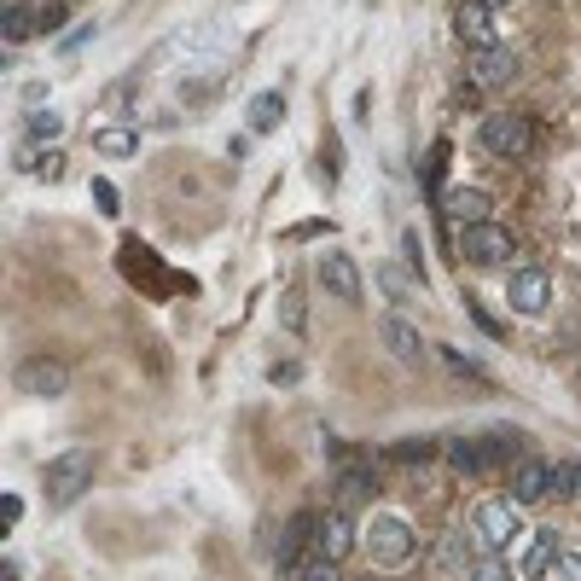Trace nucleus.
Here are the masks:
<instances>
[{"instance_id": "f257e3e1", "label": "nucleus", "mask_w": 581, "mask_h": 581, "mask_svg": "<svg viewBox=\"0 0 581 581\" xmlns=\"http://www.w3.org/2000/svg\"><path fill=\"white\" fill-rule=\"evenodd\" d=\"M361 547H367V559H372V564L401 570V564H413L419 535H413V523H408V518H395V512H372V523H367Z\"/></svg>"}, {"instance_id": "f03ea898", "label": "nucleus", "mask_w": 581, "mask_h": 581, "mask_svg": "<svg viewBox=\"0 0 581 581\" xmlns=\"http://www.w3.org/2000/svg\"><path fill=\"white\" fill-rule=\"evenodd\" d=\"M41 489H47V507H76V500L93 489V453L88 448H64L59 460H47Z\"/></svg>"}, {"instance_id": "7ed1b4c3", "label": "nucleus", "mask_w": 581, "mask_h": 581, "mask_svg": "<svg viewBox=\"0 0 581 581\" xmlns=\"http://www.w3.org/2000/svg\"><path fill=\"white\" fill-rule=\"evenodd\" d=\"M471 535H477V547H483V552H507L523 535V507L512 494L507 500H483L477 518H471Z\"/></svg>"}, {"instance_id": "20e7f679", "label": "nucleus", "mask_w": 581, "mask_h": 581, "mask_svg": "<svg viewBox=\"0 0 581 581\" xmlns=\"http://www.w3.org/2000/svg\"><path fill=\"white\" fill-rule=\"evenodd\" d=\"M483 151H494V158H529V151H535V122L518 117V111L483 117Z\"/></svg>"}, {"instance_id": "39448f33", "label": "nucleus", "mask_w": 581, "mask_h": 581, "mask_svg": "<svg viewBox=\"0 0 581 581\" xmlns=\"http://www.w3.org/2000/svg\"><path fill=\"white\" fill-rule=\"evenodd\" d=\"M460 250L477 268H500V262L518 257V239L507 233V227H494V221H477V227H460Z\"/></svg>"}, {"instance_id": "423d86ee", "label": "nucleus", "mask_w": 581, "mask_h": 581, "mask_svg": "<svg viewBox=\"0 0 581 581\" xmlns=\"http://www.w3.org/2000/svg\"><path fill=\"white\" fill-rule=\"evenodd\" d=\"M18 390L36 395V401H59V395L70 390V367L53 361V355H36V361L18 367Z\"/></svg>"}, {"instance_id": "0eeeda50", "label": "nucleus", "mask_w": 581, "mask_h": 581, "mask_svg": "<svg viewBox=\"0 0 581 581\" xmlns=\"http://www.w3.org/2000/svg\"><path fill=\"white\" fill-rule=\"evenodd\" d=\"M314 547H320V559H332V564H343L349 552L361 547V529H355V518H349L343 507H332L320 518V535H314Z\"/></svg>"}, {"instance_id": "6e6552de", "label": "nucleus", "mask_w": 581, "mask_h": 581, "mask_svg": "<svg viewBox=\"0 0 581 581\" xmlns=\"http://www.w3.org/2000/svg\"><path fill=\"white\" fill-rule=\"evenodd\" d=\"M507 302H512L518 314H547V302H552L547 268H518L512 280H507Z\"/></svg>"}, {"instance_id": "1a4fd4ad", "label": "nucleus", "mask_w": 581, "mask_h": 581, "mask_svg": "<svg viewBox=\"0 0 581 581\" xmlns=\"http://www.w3.org/2000/svg\"><path fill=\"white\" fill-rule=\"evenodd\" d=\"M453 30L471 53H483V47H500V30H494V12L483 0H460V12H453Z\"/></svg>"}, {"instance_id": "9d476101", "label": "nucleus", "mask_w": 581, "mask_h": 581, "mask_svg": "<svg viewBox=\"0 0 581 581\" xmlns=\"http://www.w3.org/2000/svg\"><path fill=\"white\" fill-rule=\"evenodd\" d=\"M320 286L332 291L338 302H361V268H355V257H343V250H325L320 257Z\"/></svg>"}, {"instance_id": "9b49d317", "label": "nucleus", "mask_w": 581, "mask_h": 581, "mask_svg": "<svg viewBox=\"0 0 581 581\" xmlns=\"http://www.w3.org/2000/svg\"><path fill=\"white\" fill-rule=\"evenodd\" d=\"M552 489H559V477H552L547 460H518V471H512V500L518 507H535V500H547Z\"/></svg>"}, {"instance_id": "f8f14e48", "label": "nucleus", "mask_w": 581, "mask_h": 581, "mask_svg": "<svg viewBox=\"0 0 581 581\" xmlns=\"http://www.w3.org/2000/svg\"><path fill=\"white\" fill-rule=\"evenodd\" d=\"M518 76V53L512 47H483V53H471V82L477 88H507Z\"/></svg>"}, {"instance_id": "ddd939ff", "label": "nucleus", "mask_w": 581, "mask_h": 581, "mask_svg": "<svg viewBox=\"0 0 581 581\" xmlns=\"http://www.w3.org/2000/svg\"><path fill=\"white\" fill-rule=\"evenodd\" d=\"M559 559H564V552H559V529H535V535H529L523 564H518V575L541 581V575H552V564H559Z\"/></svg>"}, {"instance_id": "4468645a", "label": "nucleus", "mask_w": 581, "mask_h": 581, "mask_svg": "<svg viewBox=\"0 0 581 581\" xmlns=\"http://www.w3.org/2000/svg\"><path fill=\"white\" fill-rule=\"evenodd\" d=\"M442 216L453 227H477V221H489V192H477V187H453L442 192Z\"/></svg>"}, {"instance_id": "2eb2a0df", "label": "nucleus", "mask_w": 581, "mask_h": 581, "mask_svg": "<svg viewBox=\"0 0 581 581\" xmlns=\"http://www.w3.org/2000/svg\"><path fill=\"white\" fill-rule=\"evenodd\" d=\"M314 535H320V518H314V512H297V518L286 523V535H280V570H291V575H297L302 547H309Z\"/></svg>"}, {"instance_id": "dca6fc26", "label": "nucleus", "mask_w": 581, "mask_h": 581, "mask_svg": "<svg viewBox=\"0 0 581 581\" xmlns=\"http://www.w3.org/2000/svg\"><path fill=\"white\" fill-rule=\"evenodd\" d=\"M378 338L390 343V355H395V361H419V355H424V338H419V325H408L401 314L378 320Z\"/></svg>"}, {"instance_id": "f3484780", "label": "nucleus", "mask_w": 581, "mask_h": 581, "mask_svg": "<svg viewBox=\"0 0 581 581\" xmlns=\"http://www.w3.org/2000/svg\"><path fill=\"white\" fill-rule=\"evenodd\" d=\"M250 134H273V129H280V122H286V93L280 88H262L257 99H250Z\"/></svg>"}, {"instance_id": "a211bd4d", "label": "nucleus", "mask_w": 581, "mask_h": 581, "mask_svg": "<svg viewBox=\"0 0 581 581\" xmlns=\"http://www.w3.org/2000/svg\"><path fill=\"white\" fill-rule=\"evenodd\" d=\"M18 169L59 181V174H64V151H59V146H47V151H41V140H23V146H18Z\"/></svg>"}, {"instance_id": "6ab92c4d", "label": "nucleus", "mask_w": 581, "mask_h": 581, "mask_svg": "<svg viewBox=\"0 0 581 581\" xmlns=\"http://www.w3.org/2000/svg\"><path fill=\"white\" fill-rule=\"evenodd\" d=\"M483 442V460H489V471L494 465H512V460H523V437L518 431H489V437H477Z\"/></svg>"}, {"instance_id": "aec40b11", "label": "nucleus", "mask_w": 581, "mask_h": 581, "mask_svg": "<svg viewBox=\"0 0 581 581\" xmlns=\"http://www.w3.org/2000/svg\"><path fill=\"white\" fill-rule=\"evenodd\" d=\"M442 453H448V465H453V471H465V477L489 471V460H483V442H471V437H453V442H442Z\"/></svg>"}, {"instance_id": "412c9836", "label": "nucleus", "mask_w": 581, "mask_h": 581, "mask_svg": "<svg viewBox=\"0 0 581 581\" xmlns=\"http://www.w3.org/2000/svg\"><path fill=\"white\" fill-rule=\"evenodd\" d=\"M372 471H361V465H349L343 477H338V507L349 512V507H355V500H372Z\"/></svg>"}, {"instance_id": "4be33fe9", "label": "nucleus", "mask_w": 581, "mask_h": 581, "mask_svg": "<svg viewBox=\"0 0 581 581\" xmlns=\"http://www.w3.org/2000/svg\"><path fill=\"white\" fill-rule=\"evenodd\" d=\"M93 151H106V158H134L140 134L134 129H93Z\"/></svg>"}, {"instance_id": "5701e85b", "label": "nucleus", "mask_w": 581, "mask_h": 581, "mask_svg": "<svg viewBox=\"0 0 581 581\" xmlns=\"http://www.w3.org/2000/svg\"><path fill=\"white\" fill-rule=\"evenodd\" d=\"M437 453H442V448H437L431 437H401V442L390 448V460H401V465H424V460H437Z\"/></svg>"}, {"instance_id": "b1692460", "label": "nucleus", "mask_w": 581, "mask_h": 581, "mask_svg": "<svg viewBox=\"0 0 581 581\" xmlns=\"http://www.w3.org/2000/svg\"><path fill=\"white\" fill-rule=\"evenodd\" d=\"M465 581H512V559H507V552H483Z\"/></svg>"}, {"instance_id": "393cba45", "label": "nucleus", "mask_w": 581, "mask_h": 581, "mask_svg": "<svg viewBox=\"0 0 581 581\" xmlns=\"http://www.w3.org/2000/svg\"><path fill=\"white\" fill-rule=\"evenodd\" d=\"M30 30H36V12H30V7H12L7 23H0V36H7L12 47H18V41H30Z\"/></svg>"}, {"instance_id": "a878e982", "label": "nucleus", "mask_w": 581, "mask_h": 581, "mask_svg": "<svg viewBox=\"0 0 581 581\" xmlns=\"http://www.w3.org/2000/svg\"><path fill=\"white\" fill-rule=\"evenodd\" d=\"M59 134H64L59 111H30V140H59Z\"/></svg>"}, {"instance_id": "bb28decb", "label": "nucleus", "mask_w": 581, "mask_h": 581, "mask_svg": "<svg viewBox=\"0 0 581 581\" xmlns=\"http://www.w3.org/2000/svg\"><path fill=\"white\" fill-rule=\"evenodd\" d=\"M64 18H70V0H53V7H41V12H36V30H41V36H59V30H64Z\"/></svg>"}, {"instance_id": "cd10ccee", "label": "nucleus", "mask_w": 581, "mask_h": 581, "mask_svg": "<svg viewBox=\"0 0 581 581\" xmlns=\"http://www.w3.org/2000/svg\"><path fill=\"white\" fill-rule=\"evenodd\" d=\"M297 581H343V570L332 559H309V564H297Z\"/></svg>"}, {"instance_id": "c85d7f7f", "label": "nucleus", "mask_w": 581, "mask_h": 581, "mask_svg": "<svg viewBox=\"0 0 581 581\" xmlns=\"http://www.w3.org/2000/svg\"><path fill=\"white\" fill-rule=\"evenodd\" d=\"M442 361H448L453 372H460V378H477V384H489V372H483V367H477L471 355H460V349H442Z\"/></svg>"}, {"instance_id": "c756f323", "label": "nucleus", "mask_w": 581, "mask_h": 581, "mask_svg": "<svg viewBox=\"0 0 581 581\" xmlns=\"http://www.w3.org/2000/svg\"><path fill=\"white\" fill-rule=\"evenodd\" d=\"M401 250H408V268L419 273V286H424V262H419V257H424V244H419V233H401Z\"/></svg>"}, {"instance_id": "7c9ffc66", "label": "nucleus", "mask_w": 581, "mask_h": 581, "mask_svg": "<svg viewBox=\"0 0 581 581\" xmlns=\"http://www.w3.org/2000/svg\"><path fill=\"white\" fill-rule=\"evenodd\" d=\"M384 291H390L395 302H413V297H419V291H413L408 280H401V273H395V268H384Z\"/></svg>"}, {"instance_id": "2f4dec72", "label": "nucleus", "mask_w": 581, "mask_h": 581, "mask_svg": "<svg viewBox=\"0 0 581 581\" xmlns=\"http://www.w3.org/2000/svg\"><path fill=\"white\" fill-rule=\"evenodd\" d=\"M552 581H581V552H564V559L552 564Z\"/></svg>"}, {"instance_id": "473e14b6", "label": "nucleus", "mask_w": 581, "mask_h": 581, "mask_svg": "<svg viewBox=\"0 0 581 581\" xmlns=\"http://www.w3.org/2000/svg\"><path fill=\"white\" fill-rule=\"evenodd\" d=\"M93 204L106 210V216H117V187L111 181H93Z\"/></svg>"}, {"instance_id": "72a5a7b5", "label": "nucleus", "mask_w": 581, "mask_h": 581, "mask_svg": "<svg viewBox=\"0 0 581 581\" xmlns=\"http://www.w3.org/2000/svg\"><path fill=\"white\" fill-rule=\"evenodd\" d=\"M286 325H291V332H302V302L297 297H286Z\"/></svg>"}, {"instance_id": "f704fd0d", "label": "nucleus", "mask_w": 581, "mask_h": 581, "mask_svg": "<svg viewBox=\"0 0 581 581\" xmlns=\"http://www.w3.org/2000/svg\"><path fill=\"white\" fill-rule=\"evenodd\" d=\"M483 7H489V12H494V7H507V0H483Z\"/></svg>"}, {"instance_id": "c9c22d12", "label": "nucleus", "mask_w": 581, "mask_h": 581, "mask_svg": "<svg viewBox=\"0 0 581 581\" xmlns=\"http://www.w3.org/2000/svg\"><path fill=\"white\" fill-rule=\"evenodd\" d=\"M570 471H575V489H581V465H570Z\"/></svg>"}]
</instances>
